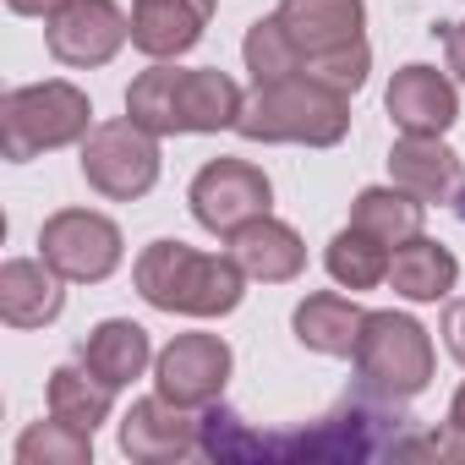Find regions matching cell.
<instances>
[{"mask_svg": "<svg viewBox=\"0 0 465 465\" xmlns=\"http://www.w3.org/2000/svg\"><path fill=\"white\" fill-rule=\"evenodd\" d=\"M454 280H460V263H454V252L438 247L432 236H411V242H400L394 258H389V285H394V296H405V302H443V296L454 291Z\"/></svg>", "mask_w": 465, "mask_h": 465, "instance_id": "22", "label": "cell"}, {"mask_svg": "<svg viewBox=\"0 0 465 465\" xmlns=\"http://www.w3.org/2000/svg\"><path fill=\"white\" fill-rule=\"evenodd\" d=\"M405 416L400 400L356 389L345 394L329 416H318L312 427L280 432V465H361L378 454H405Z\"/></svg>", "mask_w": 465, "mask_h": 465, "instance_id": "2", "label": "cell"}, {"mask_svg": "<svg viewBox=\"0 0 465 465\" xmlns=\"http://www.w3.org/2000/svg\"><path fill=\"white\" fill-rule=\"evenodd\" d=\"M361 323H367V312L340 291H312L291 318L296 340L307 351H318V356H351L356 340H361Z\"/></svg>", "mask_w": 465, "mask_h": 465, "instance_id": "21", "label": "cell"}, {"mask_svg": "<svg viewBox=\"0 0 465 465\" xmlns=\"http://www.w3.org/2000/svg\"><path fill=\"white\" fill-rule=\"evenodd\" d=\"M121 454L137 465H170V460H192L203 454L197 443V416L164 394L132 400V411L121 416Z\"/></svg>", "mask_w": 465, "mask_h": 465, "instance_id": "11", "label": "cell"}, {"mask_svg": "<svg viewBox=\"0 0 465 465\" xmlns=\"http://www.w3.org/2000/svg\"><path fill=\"white\" fill-rule=\"evenodd\" d=\"M242 61H247V72H252V83H258V88H263V83H285V77L307 72V61H302V50H296L291 28L280 23V12H274V17H258V23L247 28Z\"/></svg>", "mask_w": 465, "mask_h": 465, "instance_id": "26", "label": "cell"}, {"mask_svg": "<svg viewBox=\"0 0 465 465\" xmlns=\"http://www.w3.org/2000/svg\"><path fill=\"white\" fill-rule=\"evenodd\" d=\"M213 17V0H132V45L148 61L186 55Z\"/></svg>", "mask_w": 465, "mask_h": 465, "instance_id": "14", "label": "cell"}, {"mask_svg": "<svg viewBox=\"0 0 465 465\" xmlns=\"http://www.w3.org/2000/svg\"><path fill=\"white\" fill-rule=\"evenodd\" d=\"M389 258H394V247H383L378 236H367L356 224H345L323 252V269L340 291H372V285H389Z\"/></svg>", "mask_w": 465, "mask_h": 465, "instance_id": "25", "label": "cell"}, {"mask_svg": "<svg viewBox=\"0 0 465 465\" xmlns=\"http://www.w3.org/2000/svg\"><path fill=\"white\" fill-rule=\"evenodd\" d=\"M77 361H88L104 383L126 389V383H137V378L153 367V340H148V329L132 323V318H104V323H94L88 340L77 345Z\"/></svg>", "mask_w": 465, "mask_h": 465, "instance_id": "19", "label": "cell"}, {"mask_svg": "<svg viewBox=\"0 0 465 465\" xmlns=\"http://www.w3.org/2000/svg\"><path fill=\"white\" fill-rule=\"evenodd\" d=\"M351 361H356L361 389L389 394V400H400V405L416 400V394L432 383V367H438L432 334H427L411 312H367Z\"/></svg>", "mask_w": 465, "mask_h": 465, "instance_id": "5", "label": "cell"}, {"mask_svg": "<svg viewBox=\"0 0 465 465\" xmlns=\"http://www.w3.org/2000/svg\"><path fill=\"white\" fill-rule=\"evenodd\" d=\"M6 6H12L17 17H50L55 6H66V0H6Z\"/></svg>", "mask_w": 465, "mask_h": 465, "instance_id": "33", "label": "cell"}, {"mask_svg": "<svg viewBox=\"0 0 465 465\" xmlns=\"http://www.w3.org/2000/svg\"><path fill=\"white\" fill-rule=\"evenodd\" d=\"M192 219L208 230V236H236L242 224L263 219L274 208V186L252 159H208L192 175Z\"/></svg>", "mask_w": 465, "mask_h": 465, "instance_id": "8", "label": "cell"}, {"mask_svg": "<svg viewBox=\"0 0 465 465\" xmlns=\"http://www.w3.org/2000/svg\"><path fill=\"white\" fill-rule=\"evenodd\" d=\"M197 443L219 465H280V432L247 427L236 411L219 405V400L197 411Z\"/></svg>", "mask_w": 465, "mask_h": 465, "instance_id": "20", "label": "cell"}, {"mask_svg": "<svg viewBox=\"0 0 465 465\" xmlns=\"http://www.w3.org/2000/svg\"><path fill=\"white\" fill-rule=\"evenodd\" d=\"M132 39V17L115 0H66L45 17V45L61 66H110Z\"/></svg>", "mask_w": 465, "mask_h": 465, "instance_id": "9", "label": "cell"}, {"mask_svg": "<svg viewBox=\"0 0 465 465\" xmlns=\"http://www.w3.org/2000/svg\"><path fill=\"white\" fill-rule=\"evenodd\" d=\"M115 411V383H104L88 361H61L50 372V416L83 427V432H99Z\"/></svg>", "mask_w": 465, "mask_h": 465, "instance_id": "23", "label": "cell"}, {"mask_svg": "<svg viewBox=\"0 0 465 465\" xmlns=\"http://www.w3.org/2000/svg\"><path fill=\"white\" fill-rule=\"evenodd\" d=\"M39 252H45V263L61 280L99 285V280H110L121 269L126 242H121V224L115 219H104L94 208H61V213H50L39 224Z\"/></svg>", "mask_w": 465, "mask_h": 465, "instance_id": "7", "label": "cell"}, {"mask_svg": "<svg viewBox=\"0 0 465 465\" xmlns=\"http://www.w3.org/2000/svg\"><path fill=\"white\" fill-rule=\"evenodd\" d=\"M17 465H88L94 460V432L50 416V421H34L23 438H17Z\"/></svg>", "mask_w": 465, "mask_h": 465, "instance_id": "28", "label": "cell"}, {"mask_svg": "<svg viewBox=\"0 0 465 465\" xmlns=\"http://www.w3.org/2000/svg\"><path fill=\"white\" fill-rule=\"evenodd\" d=\"M449 421H454V427H465V383H460V389H454V400H449Z\"/></svg>", "mask_w": 465, "mask_h": 465, "instance_id": "34", "label": "cell"}, {"mask_svg": "<svg viewBox=\"0 0 465 465\" xmlns=\"http://www.w3.org/2000/svg\"><path fill=\"white\" fill-rule=\"evenodd\" d=\"M389 181L421 203H454V192L465 186V164L443 137L400 132V143L389 148Z\"/></svg>", "mask_w": 465, "mask_h": 465, "instance_id": "13", "label": "cell"}, {"mask_svg": "<svg viewBox=\"0 0 465 465\" xmlns=\"http://www.w3.org/2000/svg\"><path fill=\"white\" fill-rule=\"evenodd\" d=\"M236 132L247 143H307V148H334L351 132V94L318 83L312 72H296L285 83H263L247 104Z\"/></svg>", "mask_w": 465, "mask_h": 465, "instance_id": "3", "label": "cell"}, {"mask_svg": "<svg viewBox=\"0 0 465 465\" xmlns=\"http://www.w3.org/2000/svg\"><path fill=\"white\" fill-rule=\"evenodd\" d=\"M416 449H421V454H438V460H465V427H454V421H449L443 432H432V438L411 443L405 454H416Z\"/></svg>", "mask_w": 465, "mask_h": 465, "instance_id": "30", "label": "cell"}, {"mask_svg": "<svg viewBox=\"0 0 465 465\" xmlns=\"http://www.w3.org/2000/svg\"><path fill=\"white\" fill-rule=\"evenodd\" d=\"M132 285L148 307L181 318H224L247 296V274L236 258H213L186 242H148L132 263Z\"/></svg>", "mask_w": 465, "mask_h": 465, "instance_id": "1", "label": "cell"}, {"mask_svg": "<svg viewBox=\"0 0 465 465\" xmlns=\"http://www.w3.org/2000/svg\"><path fill=\"white\" fill-rule=\"evenodd\" d=\"M61 307H66V291L45 258H12L0 269V318L12 329H45L61 318Z\"/></svg>", "mask_w": 465, "mask_h": 465, "instance_id": "18", "label": "cell"}, {"mask_svg": "<svg viewBox=\"0 0 465 465\" xmlns=\"http://www.w3.org/2000/svg\"><path fill=\"white\" fill-rule=\"evenodd\" d=\"M438 329H443V345H449V356L465 367V296L443 307V323H438Z\"/></svg>", "mask_w": 465, "mask_h": 465, "instance_id": "31", "label": "cell"}, {"mask_svg": "<svg viewBox=\"0 0 465 465\" xmlns=\"http://www.w3.org/2000/svg\"><path fill=\"white\" fill-rule=\"evenodd\" d=\"M280 23L291 28L302 61H318V55H329V50L361 45L367 0H285V6H280Z\"/></svg>", "mask_w": 465, "mask_h": 465, "instance_id": "15", "label": "cell"}, {"mask_svg": "<svg viewBox=\"0 0 465 465\" xmlns=\"http://www.w3.org/2000/svg\"><path fill=\"white\" fill-rule=\"evenodd\" d=\"M351 224L367 230V236H378L383 247H400L411 236H421V224H427V203L411 197L405 186H361L356 203H351Z\"/></svg>", "mask_w": 465, "mask_h": 465, "instance_id": "24", "label": "cell"}, {"mask_svg": "<svg viewBox=\"0 0 465 465\" xmlns=\"http://www.w3.org/2000/svg\"><path fill=\"white\" fill-rule=\"evenodd\" d=\"M83 181L110 203H137L159 181V137L126 121H99L83 137Z\"/></svg>", "mask_w": 465, "mask_h": 465, "instance_id": "6", "label": "cell"}, {"mask_svg": "<svg viewBox=\"0 0 465 465\" xmlns=\"http://www.w3.org/2000/svg\"><path fill=\"white\" fill-rule=\"evenodd\" d=\"M454 213H460V219H465V186H460V192H454Z\"/></svg>", "mask_w": 465, "mask_h": 465, "instance_id": "35", "label": "cell"}, {"mask_svg": "<svg viewBox=\"0 0 465 465\" xmlns=\"http://www.w3.org/2000/svg\"><path fill=\"white\" fill-rule=\"evenodd\" d=\"M175 83H181V66L170 61H153L148 72H137V83L126 88V115L153 132V137H181L175 132Z\"/></svg>", "mask_w": 465, "mask_h": 465, "instance_id": "27", "label": "cell"}, {"mask_svg": "<svg viewBox=\"0 0 465 465\" xmlns=\"http://www.w3.org/2000/svg\"><path fill=\"white\" fill-rule=\"evenodd\" d=\"M230 367H236V356H230V345L219 334H175L153 356V389L186 411H203L224 394Z\"/></svg>", "mask_w": 465, "mask_h": 465, "instance_id": "10", "label": "cell"}, {"mask_svg": "<svg viewBox=\"0 0 465 465\" xmlns=\"http://www.w3.org/2000/svg\"><path fill=\"white\" fill-rule=\"evenodd\" d=\"M438 39H443V55H449V72L465 83V23H438L432 28Z\"/></svg>", "mask_w": 465, "mask_h": 465, "instance_id": "32", "label": "cell"}, {"mask_svg": "<svg viewBox=\"0 0 465 465\" xmlns=\"http://www.w3.org/2000/svg\"><path fill=\"white\" fill-rule=\"evenodd\" d=\"M242 88L219 66H181L175 83V132H236L242 121Z\"/></svg>", "mask_w": 465, "mask_h": 465, "instance_id": "17", "label": "cell"}, {"mask_svg": "<svg viewBox=\"0 0 465 465\" xmlns=\"http://www.w3.org/2000/svg\"><path fill=\"white\" fill-rule=\"evenodd\" d=\"M383 104H389V115H394L400 132H421V137H443V132L460 121V94H454V83H449L438 66H421V61H411V66L394 72Z\"/></svg>", "mask_w": 465, "mask_h": 465, "instance_id": "12", "label": "cell"}, {"mask_svg": "<svg viewBox=\"0 0 465 465\" xmlns=\"http://www.w3.org/2000/svg\"><path fill=\"white\" fill-rule=\"evenodd\" d=\"M307 72H312L318 83L340 88V94H356V88H367V72H372V50H367V39H361V45H345V50H329V55L307 61Z\"/></svg>", "mask_w": 465, "mask_h": 465, "instance_id": "29", "label": "cell"}, {"mask_svg": "<svg viewBox=\"0 0 465 465\" xmlns=\"http://www.w3.org/2000/svg\"><path fill=\"white\" fill-rule=\"evenodd\" d=\"M230 258L242 263L247 280H263V285H285L307 269V242L296 236V230L274 213L242 224L236 236H230Z\"/></svg>", "mask_w": 465, "mask_h": 465, "instance_id": "16", "label": "cell"}, {"mask_svg": "<svg viewBox=\"0 0 465 465\" xmlns=\"http://www.w3.org/2000/svg\"><path fill=\"white\" fill-rule=\"evenodd\" d=\"M94 132V104L77 83H28V88H12L0 99V148H6L12 164H28L50 148H66V143H83Z\"/></svg>", "mask_w": 465, "mask_h": 465, "instance_id": "4", "label": "cell"}]
</instances>
